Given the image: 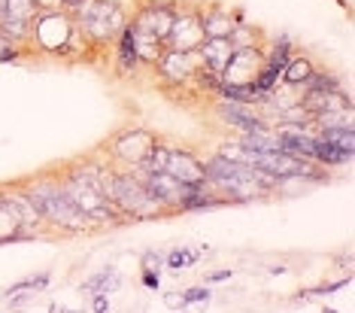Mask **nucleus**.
Here are the masks:
<instances>
[{
	"label": "nucleus",
	"mask_w": 355,
	"mask_h": 313,
	"mask_svg": "<svg viewBox=\"0 0 355 313\" xmlns=\"http://www.w3.org/2000/svg\"><path fill=\"white\" fill-rule=\"evenodd\" d=\"M134 25V22H131ZM134 49H137V58H140V64H155L161 58V52H164V40H158L155 34H149V31L137 28L134 25Z\"/></svg>",
	"instance_id": "obj_18"
},
{
	"label": "nucleus",
	"mask_w": 355,
	"mask_h": 313,
	"mask_svg": "<svg viewBox=\"0 0 355 313\" xmlns=\"http://www.w3.org/2000/svg\"><path fill=\"white\" fill-rule=\"evenodd\" d=\"M37 3L34 0H6V19H25V22H34L37 15Z\"/></svg>",
	"instance_id": "obj_30"
},
{
	"label": "nucleus",
	"mask_w": 355,
	"mask_h": 313,
	"mask_svg": "<svg viewBox=\"0 0 355 313\" xmlns=\"http://www.w3.org/2000/svg\"><path fill=\"white\" fill-rule=\"evenodd\" d=\"M198 19H200V28H204V37H228L234 28L246 22V12L228 10V6H222V3H213V6L198 10Z\"/></svg>",
	"instance_id": "obj_11"
},
{
	"label": "nucleus",
	"mask_w": 355,
	"mask_h": 313,
	"mask_svg": "<svg viewBox=\"0 0 355 313\" xmlns=\"http://www.w3.org/2000/svg\"><path fill=\"white\" fill-rule=\"evenodd\" d=\"M301 103L310 116H322V113H337V110L352 107V98L346 88H328V92H304Z\"/></svg>",
	"instance_id": "obj_13"
},
{
	"label": "nucleus",
	"mask_w": 355,
	"mask_h": 313,
	"mask_svg": "<svg viewBox=\"0 0 355 313\" xmlns=\"http://www.w3.org/2000/svg\"><path fill=\"white\" fill-rule=\"evenodd\" d=\"M198 262H200V250H189V246H180V250H171L164 255V268H171V271L195 268Z\"/></svg>",
	"instance_id": "obj_25"
},
{
	"label": "nucleus",
	"mask_w": 355,
	"mask_h": 313,
	"mask_svg": "<svg viewBox=\"0 0 355 313\" xmlns=\"http://www.w3.org/2000/svg\"><path fill=\"white\" fill-rule=\"evenodd\" d=\"M140 283L146 286V289H152V292H158V289H161V271L143 268V271H140Z\"/></svg>",
	"instance_id": "obj_32"
},
{
	"label": "nucleus",
	"mask_w": 355,
	"mask_h": 313,
	"mask_svg": "<svg viewBox=\"0 0 355 313\" xmlns=\"http://www.w3.org/2000/svg\"><path fill=\"white\" fill-rule=\"evenodd\" d=\"M34 3H37V10H58L61 0H34Z\"/></svg>",
	"instance_id": "obj_37"
},
{
	"label": "nucleus",
	"mask_w": 355,
	"mask_h": 313,
	"mask_svg": "<svg viewBox=\"0 0 355 313\" xmlns=\"http://www.w3.org/2000/svg\"><path fill=\"white\" fill-rule=\"evenodd\" d=\"M313 70H316V61H313L310 55H292V58H288V64L282 67L279 83H286V85H297V88H301V83L313 74Z\"/></svg>",
	"instance_id": "obj_21"
},
{
	"label": "nucleus",
	"mask_w": 355,
	"mask_h": 313,
	"mask_svg": "<svg viewBox=\"0 0 355 313\" xmlns=\"http://www.w3.org/2000/svg\"><path fill=\"white\" fill-rule=\"evenodd\" d=\"M264 67V49H234L222 70L225 85H252L258 70Z\"/></svg>",
	"instance_id": "obj_9"
},
{
	"label": "nucleus",
	"mask_w": 355,
	"mask_h": 313,
	"mask_svg": "<svg viewBox=\"0 0 355 313\" xmlns=\"http://www.w3.org/2000/svg\"><path fill=\"white\" fill-rule=\"evenodd\" d=\"M270 274H273V277H279V274H286V268H282V264H273Z\"/></svg>",
	"instance_id": "obj_39"
},
{
	"label": "nucleus",
	"mask_w": 355,
	"mask_h": 313,
	"mask_svg": "<svg viewBox=\"0 0 355 313\" xmlns=\"http://www.w3.org/2000/svg\"><path fill=\"white\" fill-rule=\"evenodd\" d=\"M231 52H234V46L228 43V37H204V43L198 46L200 64H204L207 70H213V74H222Z\"/></svg>",
	"instance_id": "obj_15"
},
{
	"label": "nucleus",
	"mask_w": 355,
	"mask_h": 313,
	"mask_svg": "<svg viewBox=\"0 0 355 313\" xmlns=\"http://www.w3.org/2000/svg\"><path fill=\"white\" fill-rule=\"evenodd\" d=\"M328 88H340V79H337L331 70H313L310 76L301 83V94L304 92H328Z\"/></svg>",
	"instance_id": "obj_24"
},
{
	"label": "nucleus",
	"mask_w": 355,
	"mask_h": 313,
	"mask_svg": "<svg viewBox=\"0 0 355 313\" xmlns=\"http://www.w3.org/2000/svg\"><path fill=\"white\" fill-rule=\"evenodd\" d=\"M204 43V28H200L198 10H180L173 12V28L167 34L164 46L167 49H182V52H198V46Z\"/></svg>",
	"instance_id": "obj_7"
},
{
	"label": "nucleus",
	"mask_w": 355,
	"mask_h": 313,
	"mask_svg": "<svg viewBox=\"0 0 355 313\" xmlns=\"http://www.w3.org/2000/svg\"><path fill=\"white\" fill-rule=\"evenodd\" d=\"M228 43L234 49H264V34L252 22H243V25H237L228 34Z\"/></svg>",
	"instance_id": "obj_22"
},
{
	"label": "nucleus",
	"mask_w": 355,
	"mask_h": 313,
	"mask_svg": "<svg viewBox=\"0 0 355 313\" xmlns=\"http://www.w3.org/2000/svg\"><path fill=\"white\" fill-rule=\"evenodd\" d=\"M182 298H185V304H209L213 301V292H209L207 286H189L182 292Z\"/></svg>",
	"instance_id": "obj_31"
},
{
	"label": "nucleus",
	"mask_w": 355,
	"mask_h": 313,
	"mask_svg": "<svg viewBox=\"0 0 355 313\" xmlns=\"http://www.w3.org/2000/svg\"><path fill=\"white\" fill-rule=\"evenodd\" d=\"M0 207H6L15 219H19V226L25 231H34V235H40V231H46V222L43 216L37 213L34 201L28 198V192L21 186H3L0 189Z\"/></svg>",
	"instance_id": "obj_8"
},
{
	"label": "nucleus",
	"mask_w": 355,
	"mask_h": 313,
	"mask_svg": "<svg viewBox=\"0 0 355 313\" xmlns=\"http://www.w3.org/2000/svg\"><path fill=\"white\" fill-rule=\"evenodd\" d=\"M216 113H219L222 122H228L234 131H240V134L273 128L268 119L258 113V107H252V103H237V101H222L219 98V103H216Z\"/></svg>",
	"instance_id": "obj_10"
},
{
	"label": "nucleus",
	"mask_w": 355,
	"mask_h": 313,
	"mask_svg": "<svg viewBox=\"0 0 355 313\" xmlns=\"http://www.w3.org/2000/svg\"><path fill=\"white\" fill-rule=\"evenodd\" d=\"M70 15H73L79 34L88 40V46L116 43L119 31L131 19V12H128L119 0H83Z\"/></svg>",
	"instance_id": "obj_3"
},
{
	"label": "nucleus",
	"mask_w": 355,
	"mask_h": 313,
	"mask_svg": "<svg viewBox=\"0 0 355 313\" xmlns=\"http://www.w3.org/2000/svg\"><path fill=\"white\" fill-rule=\"evenodd\" d=\"M292 55H295V40L288 34H279L270 46H264V64L273 67V70H279V74H282V67L288 64Z\"/></svg>",
	"instance_id": "obj_20"
},
{
	"label": "nucleus",
	"mask_w": 355,
	"mask_h": 313,
	"mask_svg": "<svg viewBox=\"0 0 355 313\" xmlns=\"http://www.w3.org/2000/svg\"><path fill=\"white\" fill-rule=\"evenodd\" d=\"M164 304L167 307H173V310H182V307H189L182 298V292H164Z\"/></svg>",
	"instance_id": "obj_34"
},
{
	"label": "nucleus",
	"mask_w": 355,
	"mask_h": 313,
	"mask_svg": "<svg viewBox=\"0 0 355 313\" xmlns=\"http://www.w3.org/2000/svg\"><path fill=\"white\" fill-rule=\"evenodd\" d=\"M316 134H322L325 140H331L334 146H340L346 152H355V128H322Z\"/></svg>",
	"instance_id": "obj_28"
},
{
	"label": "nucleus",
	"mask_w": 355,
	"mask_h": 313,
	"mask_svg": "<svg viewBox=\"0 0 355 313\" xmlns=\"http://www.w3.org/2000/svg\"><path fill=\"white\" fill-rule=\"evenodd\" d=\"M152 67L158 70L161 83H167L171 88H182V85H189L191 79H195L198 67H200V58H198V52L167 49V46H164L161 58H158L155 64H152Z\"/></svg>",
	"instance_id": "obj_6"
},
{
	"label": "nucleus",
	"mask_w": 355,
	"mask_h": 313,
	"mask_svg": "<svg viewBox=\"0 0 355 313\" xmlns=\"http://www.w3.org/2000/svg\"><path fill=\"white\" fill-rule=\"evenodd\" d=\"M19 186L34 201V207H37V213L43 216L46 228H55V231H61V235H88V231H94L92 219H88L85 213H79L76 204L67 198L58 174L31 176V180L19 183Z\"/></svg>",
	"instance_id": "obj_1"
},
{
	"label": "nucleus",
	"mask_w": 355,
	"mask_h": 313,
	"mask_svg": "<svg viewBox=\"0 0 355 313\" xmlns=\"http://www.w3.org/2000/svg\"><path fill=\"white\" fill-rule=\"evenodd\" d=\"M346 283H349V277H346V280H328V283H322V286L301 289V292H297V301H306V298H325V295L340 292V289H343Z\"/></svg>",
	"instance_id": "obj_29"
},
{
	"label": "nucleus",
	"mask_w": 355,
	"mask_h": 313,
	"mask_svg": "<svg viewBox=\"0 0 355 313\" xmlns=\"http://www.w3.org/2000/svg\"><path fill=\"white\" fill-rule=\"evenodd\" d=\"M164 171L171 176H176L180 183H204L207 180L200 158L191 149H180V146H171V158H167Z\"/></svg>",
	"instance_id": "obj_14"
},
{
	"label": "nucleus",
	"mask_w": 355,
	"mask_h": 313,
	"mask_svg": "<svg viewBox=\"0 0 355 313\" xmlns=\"http://www.w3.org/2000/svg\"><path fill=\"white\" fill-rule=\"evenodd\" d=\"M173 12H176L173 3H155V0H152V3L131 12V22L137 28L155 34L158 40H167V34H171V28H173Z\"/></svg>",
	"instance_id": "obj_12"
},
{
	"label": "nucleus",
	"mask_w": 355,
	"mask_h": 313,
	"mask_svg": "<svg viewBox=\"0 0 355 313\" xmlns=\"http://www.w3.org/2000/svg\"><path fill=\"white\" fill-rule=\"evenodd\" d=\"M116 67L122 70V74H134V70L140 67V58H137V49H134V25H131V19L125 22V28L119 31V37H116Z\"/></svg>",
	"instance_id": "obj_17"
},
{
	"label": "nucleus",
	"mask_w": 355,
	"mask_h": 313,
	"mask_svg": "<svg viewBox=\"0 0 355 313\" xmlns=\"http://www.w3.org/2000/svg\"><path fill=\"white\" fill-rule=\"evenodd\" d=\"M49 283H52V274H49V271H43V274H34V277L19 280V283L10 286L3 295L10 298V295H15V292H43V289H49Z\"/></svg>",
	"instance_id": "obj_27"
},
{
	"label": "nucleus",
	"mask_w": 355,
	"mask_h": 313,
	"mask_svg": "<svg viewBox=\"0 0 355 313\" xmlns=\"http://www.w3.org/2000/svg\"><path fill=\"white\" fill-rule=\"evenodd\" d=\"M158 137H152L149 131L143 128H128V131L116 134L110 143H107V152H110V162L131 171V167H143L149 158L152 146H155Z\"/></svg>",
	"instance_id": "obj_5"
},
{
	"label": "nucleus",
	"mask_w": 355,
	"mask_h": 313,
	"mask_svg": "<svg viewBox=\"0 0 355 313\" xmlns=\"http://www.w3.org/2000/svg\"><path fill=\"white\" fill-rule=\"evenodd\" d=\"M140 268H155V271H164V253H155V250L143 253V255H140Z\"/></svg>",
	"instance_id": "obj_33"
},
{
	"label": "nucleus",
	"mask_w": 355,
	"mask_h": 313,
	"mask_svg": "<svg viewBox=\"0 0 355 313\" xmlns=\"http://www.w3.org/2000/svg\"><path fill=\"white\" fill-rule=\"evenodd\" d=\"M40 235H34V231H25L19 226V219L6 210V207H0V246L3 244H19V240H34Z\"/></svg>",
	"instance_id": "obj_23"
},
{
	"label": "nucleus",
	"mask_w": 355,
	"mask_h": 313,
	"mask_svg": "<svg viewBox=\"0 0 355 313\" xmlns=\"http://www.w3.org/2000/svg\"><path fill=\"white\" fill-rule=\"evenodd\" d=\"M355 152H346L340 146H334L331 140H325L322 134H313V162L328 167V171H334V167H346L352 164Z\"/></svg>",
	"instance_id": "obj_16"
},
{
	"label": "nucleus",
	"mask_w": 355,
	"mask_h": 313,
	"mask_svg": "<svg viewBox=\"0 0 355 313\" xmlns=\"http://www.w3.org/2000/svg\"><path fill=\"white\" fill-rule=\"evenodd\" d=\"M219 98L222 101H237V103H252V107H258L261 103V98H258V92L252 85H225L219 88Z\"/></svg>",
	"instance_id": "obj_26"
},
{
	"label": "nucleus",
	"mask_w": 355,
	"mask_h": 313,
	"mask_svg": "<svg viewBox=\"0 0 355 313\" xmlns=\"http://www.w3.org/2000/svg\"><path fill=\"white\" fill-rule=\"evenodd\" d=\"M79 3H83V0H61V6H64V10H67V12H73Z\"/></svg>",
	"instance_id": "obj_38"
},
{
	"label": "nucleus",
	"mask_w": 355,
	"mask_h": 313,
	"mask_svg": "<svg viewBox=\"0 0 355 313\" xmlns=\"http://www.w3.org/2000/svg\"><path fill=\"white\" fill-rule=\"evenodd\" d=\"M119 286H122V274H119L112 264H103L101 271H94V274L83 283V292H85V295H94V292L110 295V292H116Z\"/></svg>",
	"instance_id": "obj_19"
},
{
	"label": "nucleus",
	"mask_w": 355,
	"mask_h": 313,
	"mask_svg": "<svg viewBox=\"0 0 355 313\" xmlns=\"http://www.w3.org/2000/svg\"><path fill=\"white\" fill-rule=\"evenodd\" d=\"M83 37L64 6L58 10H40L34 15V25H31V40L37 43V49L49 52V55H67L70 58V46Z\"/></svg>",
	"instance_id": "obj_4"
},
{
	"label": "nucleus",
	"mask_w": 355,
	"mask_h": 313,
	"mask_svg": "<svg viewBox=\"0 0 355 313\" xmlns=\"http://www.w3.org/2000/svg\"><path fill=\"white\" fill-rule=\"evenodd\" d=\"M234 271L231 268H222V271H213V274H207L204 283H222V280H231Z\"/></svg>",
	"instance_id": "obj_36"
},
{
	"label": "nucleus",
	"mask_w": 355,
	"mask_h": 313,
	"mask_svg": "<svg viewBox=\"0 0 355 313\" xmlns=\"http://www.w3.org/2000/svg\"><path fill=\"white\" fill-rule=\"evenodd\" d=\"M92 310H94V313H107V310H110V298H107V295H103V292H94V295H92Z\"/></svg>",
	"instance_id": "obj_35"
},
{
	"label": "nucleus",
	"mask_w": 355,
	"mask_h": 313,
	"mask_svg": "<svg viewBox=\"0 0 355 313\" xmlns=\"http://www.w3.org/2000/svg\"><path fill=\"white\" fill-rule=\"evenodd\" d=\"M101 192L122 213L131 216L134 222H146V219H158V216H164V207L149 195L146 183H143L140 176H134L131 171H125V167L110 164L107 176H103Z\"/></svg>",
	"instance_id": "obj_2"
}]
</instances>
